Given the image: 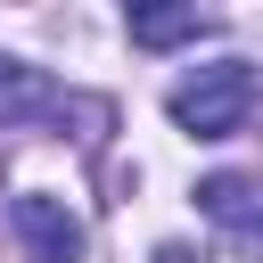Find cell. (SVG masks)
I'll use <instances>...</instances> for the list:
<instances>
[{
    "mask_svg": "<svg viewBox=\"0 0 263 263\" xmlns=\"http://www.w3.org/2000/svg\"><path fill=\"white\" fill-rule=\"evenodd\" d=\"M247 107H255V66L247 58H214V66H197V74H181L164 90V115L189 140H230L247 123Z\"/></svg>",
    "mask_w": 263,
    "mask_h": 263,
    "instance_id": "cell-1",
    "label": "cell"
},
{
    "mask_svg": "<svg viewBox=\"0 0 263 263\" xmlns=\"http://www.w3.org/2000/svg\"><path fill=\"white\" fill-rule=\"evenodd\" d=\"M8 230H16V247H25L33 263H82V222H74L58 197H41V189H25V197L8 205Z\"/></svg>",
    "mask_w": 263,
    "mask_h": 263,
    "instance_id": "cell-2",
    "label": "cell"
},
{
    "mask_svg": "<svg viewBox=\"0 0 263 263\" xmlns=\"http://www.w3.org/2000/svg\"><path fill=\"white\" fill-rule=\"evenodd\" d=\"M197 33H214L205 8H132V41L140 49H173V41H197Z\"/></svg>",
    "mask_w": 263,
    "mask_h": 263,
    "instance_id": "cell-3",
    "label": "cell"
},
{
    "mask_svg": "<svg viewBox=\"0 0 263 263\" xmlns=\"http://www.w3.org/2000/svg\"><path fill=\"white\" fill-rule=\"evenodd\" d=\"M197 205H205L214 222L238 230V222L255 214V181H247V173H214V181H197Z\"/></svg>",
    "mask_w": 263,
    "mask_h": 263,
    "instance_id": "cell-4",
    "label": "cell"
},
{
    "mask_svg": "<svg viewBox=\"0 0 263 263\" xmlns=\"http://www.w3.org/2000/svg\"><path fill=\"white\" fill-rule=\"evenodd\" d=\"M238 255H255V263H263V214H247V222H238Z\"/></svg>",
    "mask_w": 263,
    "mask_h": 263,
    "instance_id": "cell-5",
    "label": "cell"
},
{
    "mask_svg": "<svg viewBox=\"0 0 263 263\" xmlns=\"http://www.w3.org/2000/svg\"><path fill=\"white\" fill-rule=\"evenodd\" d=\"M8 90H33V74H25L16 58H0V99H8Z\"/></svg>",
    "mask_w": 263,
    "mask_h": 263,
    "instance_id": "cell-6",
    "label": "cell"
},
{
    "mask_svg": "<svg viewBox=\"0 0 263 263\" xmlns=\"http://www.w3.org/2000/svg\"><path fill=\"white\" fill-rule=\"evenodd\" d=\"M156 263H197V255L189 247H156Z\"/></svg>",
    "mask_w": 263,
    "mask_h": 263,
    "instance_id": "cell-7",
    "label": "cell"
}]
</instances>
